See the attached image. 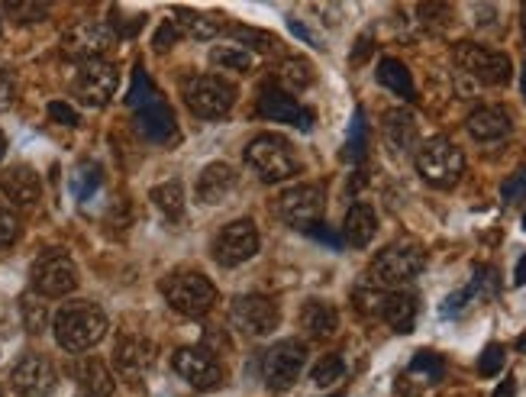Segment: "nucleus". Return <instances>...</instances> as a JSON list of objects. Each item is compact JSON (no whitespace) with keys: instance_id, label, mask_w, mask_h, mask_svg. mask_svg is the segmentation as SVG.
I'll return each mask as SVG.
<instances>
[{"instance_id":"nucleus-1","label":"nucleus","mask_w":526,"mask_h":397,"mask_svg":"<svg viewBox=\"0 0 526 397\" xmlns=\"http://www.w3.org/2000/svg\"><path fill=\"white\" fill-rule=\"evenodd\" d=\"M107 333V314L91 301H71L55 314V339L68 352L97 346Z\"/></svg>"},{"instance_id":"nucleus-2","label":"nucleus","mask_w":526,"mask_h":397,"mask_svg":"<svg viewBox=\"0 0 526 397\" xmlns=\"http://www.w3.org/2000/svg\"><path fill=\"white\" fill-rule=\"evenodd\" d=\"M426 265V252L417 243H394L375 255L368 278L375 288H404L410 285Z\"/></svg>"},{"instance_id":"nucleus-3","label":"nucleus","mask_w":526,"mask_h":397,"mask_svg":"<svg viewBox=\"0 0 526 397\" xmlns=\"http://www.w3.org/2000/svg\"><path fill=\"white\" fill-rule=\"evenodd\" d=\"M414 162H417L420 178L426 184H433V188H452V184H459V178L465 172L462 149L452 143V139H446V136L426 139V143L417 149Z\"/></svg>"},{"instance_id":"nucleus-4","label":"nucleus","mask_w":526,"mask_h":397,"mask_svg":"<svg viewBox=\"0 0 526 397\" xmlns=\"http://www.w3.org/2000/svg\"><path fill=\"white\" fill-rule=\"evenodd\" d=\"M162 294L184 317H204L217 304V288L201 272H172L162 281Z\"/></svg>"},{"instance_id":"nucleus-5","label":"nucleus","mask_w":526,"mask_h":397,"mask_svg":"<svg viewBox=\"0 0 526 397\" xmlns=\"http://www.w3.org/2000/svg\"><path fill=\"white\" fill-rule=\"evenodd\" d=\"M246 165L268 184L297 175V159L288 146V139H281L275 133H262L252 139L246 146Z\"/></svg>"},{"instance_id":"nucleus-6","label":"nucleus","mask_w":526,"mask_h":397,"mask_svg":"<svg viewBox=\"0 0 526 397\" xmlns=\"http://www.w3.org/2000/svg\"><path fill=\"white\" fill-rule=\"evenodd\" d=\"M184 101H188L191 113H197V117L213 120L233 110L236 88L217 75H191L184 78Z\"/></svg>"},{"instance_id":"nucleus-7","label":"nucleus","mask_w":526,"mask_h":397,"mask_svg":"<svg viewBox=\"0 0 526 397\" xmlns=\"http://www.w3.org/2000/svg\"><path fill=\"white\" fill-rule=\"evenodd\" d=\"M452 59H456V65L468 78H475L481 84H494V88L497 84H507L510 75H514V65H510L504 52L478 46V42H459Z\"/></svg>"},{"instance_id":"nucleus-8","label":"nucleus","mask_w":526,"mask_h":397,"mask_svg":"<svg viewBox=\"0 0 526 397\" xmlns=\"http://www.w3.org/2000/svg\"><path fill=\"white\" fill-rule=\"evenodd\" d=\"M307 365V346L301 339H281L262 356V378L272 391L291 388Z\"/></svg>"},{"instance_id":"nucleus-9","label":"nucleus","mask_w":526,"mask_h":397,"mask_svg":"<svg viewBox=\"0 0 526 397\" xmlns=\"http://www.w3.org/2000/svg\"><path fill=\"white\" fill-rule=\"evenodd\" d=\"M113 42H117L113 26H107L101 20H81L62 36V52L68 55V59H78L84 65V62L104 59V55L113 49Z\"/></svg>"},{"instance_id":"nucleus-10","label":"nucleus","mask_w":526,"mask_h":397,"mask_svg":"<svg viewBox=\"0 0 526 397\" xmlns=\"http://www.w3.org/2000/svg\"><path fill=\"white\" fill-rule=\"evenodd\" d=\"M326 207V194L320 184H294L278 197V217L294 226V230H310L317 226Z\"/></svg>"},{"instance_id":"nucleus-11","label":"nucleus","mask_w":526,"mask_h":397,"mask_svg":"<svg viewBox=\"0 0 526 397\" xmlns=\"http://www.w3.org/2000/svg\"><path fill=\"white\" fill-rule=\"evenodd\" d=\"M278 320H281L278 304L272 297H262V294H243V297H236L230 307V323L239 333L255 336V339L272 333Z\"/></svg>"},{"instance_id":"nucleus-12","label":"nucleus","mask_w":526,"mask_h":397,"mask_svg":"<svg viewBox=\"0 0 526 397\" xmlns=\"http://www.w3.org/2000/svg\"><path fill=\"white\" fill-rule=\"evenodd\" d=\"M33 288L39 297H65L78 288V268L65 252H46L33 265Z\"/></svg>"},{"instance_id":"nucleus-13","label":"nucleus","mask_w":526,"mask_h":397,"mask_svg":"<svg viewBox=\"0 0 526 397\" xmlns=\"http://www.w3.org/2000/svg\"><path fill=\"white\" fill-rule=\"evenodd\" d=\"M117 81H120L117 65L97 59V62H84L78 68L71 91H75V97L84 107H104L113 97V91H117Z\"/></svg>"},{"instance_id":"nucleus-14","label":"nucleus","mask_w":526,"mask_h":397,"mask_svg":"<svg viewBox=\"0 0 526 397\" xmlns=\"http://www.w3.org/2000/svg\"><path fill=\"white\" fill-rule=\"evenodd\" d=\"M255 252H259V230H255L252 220H236L230 226H223L220 236L213 239V255H217V262L226 268L249 262Z\"/></svg>"},{"instance_id":"nucleus-15","label":"nucleus","mask_w":526,"mask_h":397,"mask_svg":"<svg viewBox=\"0 0 526 397\" xmlns=\"http://www.w3.org/2000/svg\"><path fill=\"white\" fill-rule=\"evenodd\" d=\"M172 368L197 391H210L223 381V368L207 349H194V346L178 349L175 359H172Z\"/></svg>"},{"instance_id":"nucleus-16","label":"nucleus","mask_w":526,"mask_h":397,"mask_svg":"<svg viewBox=\"0 0 526 397\" xmlns=\"http://www.w3.org/2000/svg\"><path fill=\"white\" fill-rule=\"evenodd\" d=\"M55 365L46 356H23L10 375V385L20 397H49L55 391Z\"/></svg>"},{"instance_id":"nucleus-17","label":"nucleus","mask_w":526,"mask_h":397,"mask_svg":"<svg viewBox=\"0 0 526 397\" xmlns=\"http://www.w3.org/2000/svg\"><path fill=\"white\" fill-rule=\"evenodd\" d=\"M259 113L265 120L291 123V126H297V130H310V126H314V113L304 110L288 91L275 88V84H265V88L259 91Z\"/></svg>"},{"instance_id":"nucleus-18","label":"nucleus","mask_w":526,"mask_h":397,"mask_svg":"<svg viewBox=\"0 0 526 397\" xmlns=\"http://www.w3.org/2000/svg\"><path fill=\"white\" fill-rule=\"evenodd\" d=\"M155 362V346L142 336H126L113 349V365L126 381H139Z\"/></svg>"},{"instance_id":"nucleus-19","label":"nucleus","mask_w":526,"mask_h":397,"mask_svg":"<svg viewBox=\"0 0 526 397\" xmlns=\"http://www.w3.org/2000/svg\"><path fill=\"white\" fill-rule=\"evenodd\" d=\"M465 126H468V136L478 139V143H501V139H507L510 130H514L510 113L504 107H497V104L472 110V113H468Z\"/></svg>"},{"instance_id":"nucleus-20","label":"nucleus","mask_w":526,"mask_h":397,"mask_svg":"<svg viewBox=\"0 0 526 397\" xmlns=\"http://www.w3.org/2000/svg\"><path fill=\"white\" fill-rule=\"evenodd\" d=\"M0 191H4L7 201H13L17 207H36L39 194H42V184H39V175L33 172L30 165H13L0 175Z\"/></svg>"},{"instance_id":"nucleus-21","label":"nucleus","mask_w":526,"mask_h":397,"mask_svg":"<svg viewBox=\"0 0 526 397\" xmlns=\"http://www.w3.org/2000/svg\"><path fill=\"white\" fill-rule=\"evenodd\" d=\"M420 314V304H417V294L410 291H394V294H381V307H378V317L385 320L394 333H410L417 323Z\"/></svg>"},{"instance_id":"nucleus-22","label":"nucleus","mask_w":526,"mask_h":397,"mask_svg":"<svg viewBox=\"0 0 526 397\" xmlns=\"http://www.w3.org/2000/svg\"><path fill=\"white\" fill-rule=\"evenodd\" d=\"M233 191H236V172L223 162L207 165L201 178H197V197H201L204 204H220Z\"/></svg>"},{"instance_id":"nucleus-23","label":"nucleus","mask_w":526,"mask_h":397,"mask_svg":"<svg viewBox=\"0 0 526 397\" xmlns=\"http://www.w3.org/2000/svg\"><path fill=\"white\" fill-rule=\"evenodd\" d=\"M136 130L152 139V143H168L175 136V113L165 101L152 104L146 110H136Z\"/></svg>"},{"instance_id":"nucleus-24","label":"nucleus","mask_w":526,"mask_h":397,"mask_svg":"<svg viewBox=\"0 0 526 397\" xmlns=\"http://www.w3.org/2000/svg\"><path fill=\"white\" fill-rule=\"evenodd\" d=\"M301 330L310 339H330L339 330V310L326 301H307L301 310Z\"/></svg>"},{"instance_id":"nucleus-25","label":"nucleus","mask_w":526,"mask_h":397,"mask_svg":"<svg viewBox=\"0 0 526 397\" xmlns=\"http://www.w3.org/2000/svg\"><path fill=\"white\" fill-rule=\"evenodd\" d=\"M375 233H378V217H375L372 204H352L346 214V223H343L346 243L355 249H365L375 239Z\"/></svg>"},{"instance_id":"nucleus-26","label":"nucleus","mask_w":526,"mask_h":397,"mask_svg":"<svg viewBox=\"0 0 526 397\" xmlns=\"http://www.w3.org/2000/svg\"><path fill=\"white\" fill-rule=\"evenodd\" d=\"M75 381L84 388V394H91V397H110L113 388H117V381H113L110 375V368L101 362V359H81L75 365Z\"/></svg>"},{"instance_id":"nucleus-27","label":"nucleus","mask_w":526,"mask_h":397,"mask_svg":"<svg viewBox=\"0 0 526 397\" xmlns=\"http://www.w3.org/2000/svg\"><path fill=\"white\" fill-rule=\"evenodd\" d=\"M378 84L388 88L391 94L404 97V101H417V88H414V75L401 59H381L378 62Z\"/></svg>"},{"instance_id":"nucleus-28","label":"nucleus","mask_w":526,"mask_h":397,"mask_svg":"<svg viewBox=\"0 0 526 397\" xmlns=\"http://www.w3.org/2000/svg\"><path fill=\"white\" fill-rule=\"evenodd\" d=\"M152 204L159 207L165 220H181L184 217V188L181 181H165L159 188H152Z\"/></svg>"},{"instance_id":"nucleus-29","label":"nucleus","mask_w":526,"mask_h":397,"mask_svg":"<svg viewBox=\"0 0 526 397\" xmlns=\"http://www.w3.org/2000/svg\"><path fill=\"white\" fill-rule=\"evenodd\" d=\"M210 62L223 68V72H252L255 68V55L236 42H226V46H217L210 52Z\"/></svg>"},{"instance_id":"nucleus-30","label":"nucleus","mask_w":526,"mask_h":397,"mask_svg":"<svg viewBox=\"0 0 526 397\" xmlns=\"http://www.w3.org/2000/svg\"><path fill=\"white\" fill-rule=\"evenodd\" d=\"M278 81H281V91H304L314 84V68L304 59H284L278 68Z\"/></svg>"},{"instance_id":"nucleus-31","label":"nucleus","mask_w":526,"mask_h":397,"mask_svg":"<svg viewBox=\"0 0 526 397\" xmlns=\"http://www.w3.org/2000/svg\"><path fill=\"white\" fill-rule=\"evenodd\" d=\"M172 23H175L178 33L191 36V39H213V36H217V30H220V26L213 23L210 17H201V13L184 10V7L175 10V20Z\"/></svg>"},{"instance_id":"nucleus-32","label":"nucleus","mask_w":526,"mask_h":397,"mask_svg":"<svg viewBox=\"0 0 526 397\" xmlns=\"http://www.w3.org/2000/svg\"><path fill=\"white\" fill-rule=\"evenodd\" d=\"M385 133L391 136V143L397 149H407L410 143H414V136H417V126H414V117L404 110H391L388 117H385Z\"/></svg>"},{"instance_id":"nucleus-33","label":"nucleus","mask_w":526,"mask_h":397,"mask_svg":"<svg viewBox=\"0 0 526 397\" xmlns=\"http://www.w3.org/2000/svg\"><path fill=\"white\" fill-rule=\"evenodd\" d=\"M162 101V94L159 88L152 84V78L142 72V68H136V75H133V88H130V97H126V104H130L133 110H146L152 104H159Z\"/></svg>"},{"instance_id":"nucleus-34","label":"nucleus","mask_w":526,"mask_h":397,"mask_svg":"<svg viewBox=\"0 0 526 397\" xmlns=\"http://www.w3.org/2000/svg\"><path fill=\"white\" fill-rule=\"evenodd\" d=\"M410 375H417V378H423L426 385H436L439 378L446 375V362L436 356V352H417L414 356V362H410V368H407Z\"/></svg>"},{"instance_id":"nucleus-35","label":"nucleus","mask_w":526,"mask_h":397,"mask_svg":"<svg viewBox=\"0 0 526 397\" xmlns=\"http://www.w3.org/2000/svg\"><path fill=\"white\" fill-rule=\"evenodd\" d=\"M368 149V126H365V110L359 107L352 113V126H349V143H346V159L349 162H362Z\"/></svg>"},{"instance_id":"nucleus-36","label":"nucleus","mask_w":526,"mask_h":397,"mask_svg":"<svg viewBox=\"0 0 526 397\" xmlns=\"http://www.w3.org/2000/svg\"><path fill=\"white\" fill-rule=\"evenodd\" d=\"M104 184V175H101V165H81L78 172H75V178H71V188H75V197L78 201H91L94 197V191L101 188Z\"/></svg>"},{"instance_id":"nucleus-37","label":"nucleus","mask_w":526,"mask_h":397,"mask_svg":"<svg viewBox=\"0 0 526 397\" xmlns=\"http://www.w3.org/2000/svg\"><path fill=\"white\" fill-rule=\"evenodd\" d=\"M343 375H346V362H343V356H336V352H330V356H323L317 365H314V385L317 388H330V385H336V381H343Z\"/></svg>"},{"instance_id":"nucleus-38","label":"nucleus","mask_w":526,"mask_h":397,"mask_svg":"<svg viewBox=\"0 0 526 397\" xmlns=\"http://www.w3.org/2000/svg\"><path fill=\"white\" fill-rule=\"evenodd\" d=\"M233 39H236V46L249 49L252 55H255V52H272V49L278 46V39H275V36L259 33V30H246V26H236V30H233Z\"/></svg>"},{"instance_id":"nucleus-39","label":"nucleus","mask_w":526,"mask_h":397,"mask_svg":"<svg viewBox=\"0 0 526 397\" xmlns=\"http://www.w3.org/2000/svg\"><path fill=\"white\" fill-rule=\"evenodd\" d=\"M20 310H23V323H26V330H30V333H42V330H46L49 314H46V304H42V297L26 294V297H23V304H20Z\"/></svg>"},{"instance_id":"nucleus-40","label":"nucleus","mask_w":526,"mask_h":397,"mask_svg":"<svg viewBox=\"0 0 526 397\" xmlns=\"http://www.w3.org/2000/svg\"><path fill=\"white\" fill-rule=\"evenodd\" d=\"M504 362H507V352H504V346L491 343L485 352H481V359H478V372L485 375V378H494V375H501Z\"/></svg>"},{"instance_id":"nucleus-41","label":"nucleus","mask_w":526,"mask_h":397,"mask_svg":"<svg viewBox=\"0 0 526 397\" xmlns=\"http://www.w3.org/2000/svg\"><path fill=\"white\" fill-rule=\"evenodd\" d=\"M17 236H20L17 214H13L7 204H0V249H7V246L17 243Z\"/></svg>"},{"instance_id":"nucleus-42","label":"nucleus","mask_w":526,"mask_h":397,"mask_svg":"<svg viewBox=\"0 0 526 397\" xmlns=\"http://www.w3.org/2000/svg\"><path fill=\"white\" fill-rule=\"evenodd\" d=\"M504 201L507 204H520V201H526V168H520V172L514 175V178H507L504 181Z\"/></svg>"},{"instance_id":"nucleus-43","label":"nucleus","mask_w":526,"mask_h":397,"mask_svg":"<svg viewBox=\"0 0 526 397\" xmlns=\"http://www.w3.org/2000/svg\"><path fill=\"white\" fill-rule=\"evenodd\" d=\"M178 36H181V33L175 30V23L165 20V23L159 26V33H155V42H152L155 52H168V49H172L175 42H178Z\"/></svg>"},{"instance_id":"nucleus-44","label":"nucleus","mask_w":526,"mask_h":397,"mask_svg":"<svg viewBox=\"0 0 526 397\" xmlns=\"http://www.w3.org/2000/svg\"><path fill=\"white\" fill-rule=\"evenodd\" d=\"M49 117H52L55 123H62V126H78V110L68 107L65 101H52V104H49Z\"/></svg>"},{"instance_id":"nucleus-45","label":"nucleus","mask_w":526,"mask_h":397,"mask_svg":"<svg viewBox=\"0 0 526 397\" xmlns=\"http://www.w3.org/2000/svg\"><path fill=\"white\" fill-rule=\"evenodd\" d=\"M10 13H17V17H23V23H33V20H42L49 13L46 4H7Z\"/></svg>"},{"instance_id":"nucleus-46","label":"nucleus","mask_w":526,"mask_h":397,"mask_svg":"<svg viewBox=\"0 0 526 397\" xmlns=\"http://www.w3.org/2000/svg\"><path fill=\"white\" fill-rule=\"evenodd\" d=\"M17 97V81H13L10 72H0V110H7Z\"/></svg>"},{"instance_id":"nucleus-47","label":"nucleus","mask_w":526,"mask_h":397,"mask_svg":"<svg viewBox=\"0 0 526 397\" xmlns=\"http://www.w3.org/2000/svg\"><path fill=\"white\" fill-rule=\"evenodd\" d=\"M310 236H314V239H320V243H330L333 249H339V246H343V239H339L333 230H323V223H317V226H310V230H307Z\"/></svg>"},{"instance_id":"nucleus-48","label":"nucleus","mask_w":526,"mask_h":397,"mask_svg":"<svg viewBox=\"0 0 526 397\" xmlns=\"http://www.w3.org/2000/svg\"><path fill=\"white\" fill-rule=\"evenodd\" d=\"M514 285H517V288L526 285V252L520 255V262H517V268H514Z\"/></svg>"},{"instance_id":"nucleus-49","label":"nucleus","mask_w":526,"mask_h":397,"mask_svg":"<svg viewBox=\"0 0 526 397\" xmlns=\"http://www.w3.org/2000/svg\"><path fill=\"white\" fill-rule=\"evenodd\" d=\"M514 391H517V381H514V378H507V381H504V385H501V388H497V394H494V397H510V394H514Z\"/></svg>"},{"instance_id":"nucleus-50","label":"nucleus","mask_w":526,"mask_h":397,"mask_svg":"<svg viewBox=\"0 0 526 397\" xmlns=\"http://www.w3.org/2000/svg\"><path fill=\"white\" fill-rule=\"evenodd\" d=\"M4 152H7V139H4V133H0V159H4Z\"/></svg>"},{"instance_id":"nucleus-51","label":"nucleus","mask_w":526,"mask_h":397,"mask_svg":"<svg viewBox=\"0 0 526 397\" xmlns=\"http://www.w3.org/2000/svg\"><path fill=\"white\" fill-rule=\"evenodd\" d=\"M520 17H523L520 23H523V36H526V4H523V10H520Z\"/></svg>"},{"instance_id":"nucleus-52","label":"nucleus","mask_w":526,"mask_h":397,"mask_svg":"<svg viewBox=\"0 0 526 397\" xmlns=\"http://www.w3.org/2000/svg\"><path fill=\"white\" fill-rule=\"evenodd\" d=\"M520 84H523V97H526V65H523V75H520Z\"/></svg>"},{"instance_id":"nucleus-53","label":"nucleus","mask_w":526,"mask_h":397,"mask_svg":"<svg viewBox=\"0 0 526 397\" xmlns=\"http://www.w3.org/2000/svg\"><path fill=\"white\" fill-rule=\"evenodd\" d=\"M0 30H4V10H0Z\"/></svg>"},{"instance_id":"nucleus-54","label":"nucleus","mask_w":526,"mask_h":397,"mask_svg":"<svg viewBox=\"0 0 526 397\" xmlns=\"http://www.w3.org/2000/svg\"><path fill=\"white\" fill-rule=\"evenodd\" d=\"M523 230H526V214H523Z\"/></svg>"}]
</instances>
